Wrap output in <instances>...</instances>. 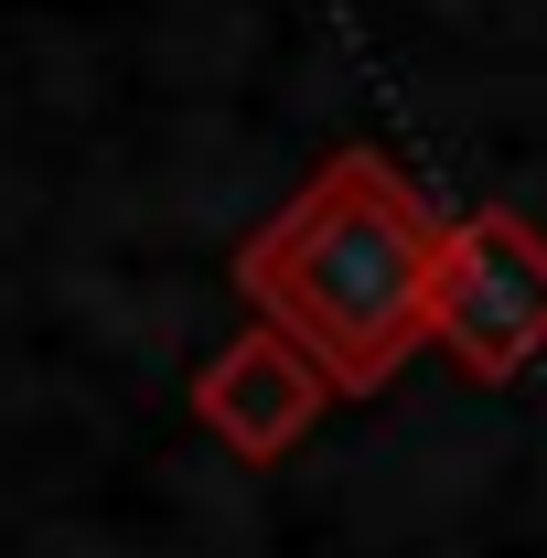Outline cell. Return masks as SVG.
I'll return each mask as SVG.
<instances>
[{
  "instance_id": "6da1fadb",
  "label": "cell",
  "mask_w": 547,
  "mask_h": 558,
  "mask_svg": "<svg viewBox=\"0 0 547 558\" xmlns=\"http://www.w3.org/2000/svg\"><path fill=\"white\" fill-rule=\"evenodd\" d=\"M440 215L387 150H333L290 205L236 247V290L258 301L290 344L323 354L343 398L387 387V365L429 344V290H440Z\"/></svg>"
},
{
  "instance_id": "7a4b0ae2",
  "label": "cell",
  "mask_w": 547,
  "mask_h": 558,
  "mask_svg": "<svg viewBox=\"0 0 547 558\" xmlns=\"http://www.w3.org/2000/svg\"><path fill=\"white\" fill-rule=\"evenodd\" d=\"M429 344L462 376H526V354L547 344V236L515 205L451 215L440 290H429Z\"/></svg>"
},
{
  "instance_id": "3957f363",
  "label": "cell",
  "mask_w": 547,
  "mask_h": 558,
  "mask_svg": "<svg viewBox=\"0 0 547 558\" xmlns=\"http://www.w3.org/2000/svg\"><path fill=\"white\" fill-rule=\"evenodd\" d=\"M333 398L343 387L323 376V354L290 344L279 323H258V333H236V344H215L194 365V418H205L236 462H290Z\"/></svg>"
}]
</instances>
